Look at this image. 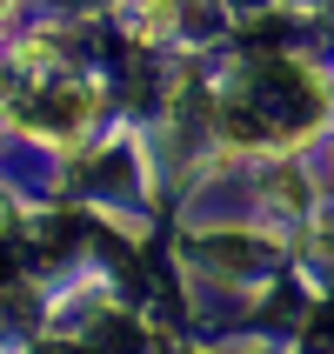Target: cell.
I'll use <instances>...</instances> for the list:
<instances>
[{"instance_id": "1", "label": "cell", "mask_w": 334, "mask_h": 354, "mask_svg": "<svg viewBox=\"0 0 334 354\" xmlns=\"http://www.w3.org/2000/svg\"><path fill=\"white\" fill-rule=\"evenodd\" d=\"M7 7H14V0H0V14H7Z\"/></svg>"}]
</instances>
